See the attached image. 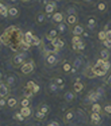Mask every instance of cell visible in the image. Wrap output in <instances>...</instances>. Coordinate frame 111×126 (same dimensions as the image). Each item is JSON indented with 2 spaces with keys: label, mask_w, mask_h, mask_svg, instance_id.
I'll use <instances>...</instances> for the list:
<instances>
[{
  "label": "cell",
  "mask_w": 111,
  "mask_h": 126,
  "mask_svg": "<svg viewBox=\"0 0 111 126\" xmlns=\"http://www.w3.org/2000/svg\"><path fill=\"white\" fill-rule=\"evenodd\" d=\"M33 117H35V120H37V121H42V120L45 119V115L44 114V113H41L40 110H36V111H35V113L33 114Z\"/></svg>",
  "instance_id": "cell-22"
},
{
  "label": "cell",
  "mask_w": 111,
  "mask_h": 126,
  "mask_svg": "<svg viewBox=\"0 0 111 126\" xmlns=\"http://www.w3.org/2000/svg\"><path fill=\"white\" fill-rule=\"evenodd\" d=\"M58 32L59 33H63V32H65L66 31V24L64 23V22H62V23H60V24H58Z\"/></svg>",
  "instance_id": "cell-30"
},
{
  "label": "cell",
  "mask_w": 111,
  "mask_h": 126,
  "mask_svg": "<svg viewBox=\"0 0 111 126\" xmlns=\"http://www.w3.org/2000/svg\"><path fill=\"white\" fill-rule=\"evenodd\" d=\"M75 118V112L73 109H71V110H68L65 115H64V122L65 123H70L73 121V119Z\"/></svg>",
  "instance_id": "cell-7"
},
{
  "label": "cell",
  "mask_w": 111,
  "mask_h": 126,
  "mask_svg": "<svg viewBox=\"0 0 111 126\" xmlns=\"http://www.w3.org/2000/svg\"><path fill=\"white\" fill-rule=\"evenodd\" d=\"M98 9H99L100 11H104L106 9V5L104 3H99L98 4Z\"/></svg>",
  "instance_id": "cell-39"
},
{
  "label": "cell",
  "mask_w": 111,
  "mask_h": 126,
  "mask_svg": "<svg viewBox=\"0 0 111 126\" xmlns=\"http://www.w3.org/2000/svg\"><path fill=\"white\" fill-rule=\"evenodd\" d=\"M103 44L105 45V47H107L108 48H111V43H109V41H107V40H103Z\"/></svg>",
  "instance_id": "cell-43"
},
{
  "label": "cell",
  "mask_w": 111,
  "mask_h": 126,
  "mask_svg": "<svg viewBox=\"0 0 111 126\" xmlns=\"http://www.w3.org/2000/svg\"><path fill=\"white\" fill-rule=\"evenodd\" d=\"M10 93V88L6 83L0 82V98H5Z\"/></svg>",
  "instance_id": "cell-5"
},
{
  "label": "cell",
  "mask_w": 111,
  "mask_h": 126,
  "mask_svg": "<svg viewBox=\"0 0 111 126\" xmlns=\"http://www.w3.org/2000/svg\"><path fill=\"white\" fill-rule=\"evenodd\" d=\"M23 34L17 26H9L0 34V44L9 47L13 52H19L23 44Z\"/></svg>",
  "instance_id": "cell-1"
},
{
  "label": "cell",
  "mask_w": 111,
  "mask_h": 126,
  "mask_svg": "<svg viewBox=\"0 0 111 126\" xmlns=\"http://www.w3.org/2000/svg\"><path fill=\"white\" fill-rule=\"evenodd\" d=\"M58 63V57L56 53H50L45 56V64L49 67H53Z\"/></svg>",
  "instance_id": "cell-6"
},
{
  "label": "cell",
  "mask_w": 111,
  "mask_h": 126,
  "mask_svg": "<svg viewBox=\"0 0 111 126\" xmlns=\"http://www.w3.org/2000/svg\"><path fill=\"white\" fill-rule=\"evenodd\" d=\"M101 120V117H100V114L99 113H92L91 114V121L94 123V124H98L100 122Z\"/></svg>",
  "instance_id": "cell-20"
},
{
  "label": "cell",
  "mask_w": 111,
  "mask_h": 126,
  "mask_svg": "<svg viewBox=\"0 0 111 126\" xmlns=\"http://www.w3.org/2000/svg\"><path fill=\"white\" fill-rule=\"evenodd\" d=\"M13 82H14V78L13 77H9L7 79V82H6V84L8 86H11L12 84H13Z\"/></svg>",
  "instance_id": "cell-42"
},
{
  "label": "cell",
  "mask_w": 111,
  "mask_h": 126,
  "mask_svg": "<svg viewBox=\"0 0 111 126\" xmlns=\"http://www.w3.org/2000/svg\"><path fill=\"white\" fill-rule=\"evenodd\" d=\"M54 82L57 84V85L59 86V88H61V89L64 87V84H65V81H64L62 78H56V79L54 80Z\"/></svg>",
  "instance_id": "cell-29"
},
{
  "label": "cell",
  "mask_w": 111,
  "mask_h": 126,
  "mask_svg": "<svg viewBox=\"0 0 111 126\" xmlns=\"http://www.w3.org/2000/svg\"><path fill=\"white\" fill-rule=\"evenodd\" d=\"M98 39H99L100 40H105L106 39V31L104 30H101L99 33H98Z\"/></svg>",
  "instance_id": "cell-34"
},
{
  "label": "cell",
  "mask_w": 111,
  "mask_h": 126,
  "mask_svg": "<svg viewBox=\"0 0 111 126\" xmlns=\"http://www.w3.org/2000/svg\"><path fill=\"white\" fill-rule=\"evenodd\" d=\"M106 40L111 43V30H107L106 31Z\"/></svg>",
  "instance_id": "cell-41"
},
{
  "label": "cell",
  "mask_w": 111,
  "mask_h": 126,
  "mask_svg": "<svg viewBox=\"0 0 111 126\" xmlns=\"http://www.w3.org/2000/svg\"><path fill=\"white\" fill-rule=\"evenodd\" d=\"M19 15V11L16 7H10L8 8V16L11 18H14V17H17Z\"/></svg>",
  "instance_id": "cell-14"
},
{
  "label": "cell",
  "mask_w": 111,
  "mask_h": 126,
  "mask_svg": "<svg viewBox=\"0 0 111 126\" xmlns=\"http://www.w3.org/2000/svg\"><path fill=\"white\" fill-rule=\"evenodd\" d=\"M73 88H74V91L76 93H80V92L84 89V85H83V83H81V82H75Z\"/></svg>",
  "instance_id": "cell-21"
},
{
  "label": "cell",
  "mask_w": 111,
  "mask_h": 126,
  "mask_svg": "<svg viewBox=\"0 0 111 126\" xmlns=\"http://www.w3.org/2000/svg\"><path fill=\"white\" fill-rule=\"evenodd\" d=\"M55 1H60V0H55Z\"/></svg>",
  "instance_id": "cell-51"
},
{
  "label": "cell",
  "mask_w": 111,
  "mask_h": 126,
  "mask_svg": "<svg viewBox=\"0 0 111 126\" xmlns=\"http://www.w3.org/2000/svg\"><path fill=\"white\" fill-rule=\"evenodd\" d=\"M19 112L21 113V115H22L25 119L29 118V117L32 116V110L30 107H22L19 109Z\"/></svg>",
  "instance_id": "cell-8"
},
{
  "label": "cell",
  "mask_w": 111,
  "mask_h": 126,
  "mask_svg": "<svg viewBox=\"0 0 111 126\" xmlns=\"http://www.w3.org/2000/svg\"><path fill=\"white\" fill-rule=\"evenodd\" d=\"M0 15L4 16V17L8 16V8L2 3H0Z\"/></svg>",
  "instance_id": "cell-23"
},
{
  "label": "cell",
  "mask_w": 111,
  "mask_h": 126,
  "mask_svg": "<svg viewBox=\"0 0 111 126\" xmlns=\"http://www.w3.org/2000/svg\"><path fill=\"white\" fill-rule=\"evenodd\" d=\"M56 7H57V5H56V3H55V2H53V1H50V2L45 5V13H48V14L53 13Z\"/></svg>",
  "instance_id": "cell-12"
},
{
  "label": "cell",
  "mask_w": 111,
  "mask_h": 126,
  "mask_svg": "<svg viewBox=\"0 0 111 126\" xmlns=\"http://www.w3.org/2000/svg\"><path fill=\"white\" fill-rule=\"evenodd\" d=\"M20 1H22V2H28L29 0H20Z\"/></svg>",
  "instance_id": "cell-48"
},
{
  "label": "cell",
  "mask_w": 111,
  "mask_h": 126,
  "mask_svg": "<svg viewBox=\"0 0 111 126\" xmlns=\"http://www.w3.org/2000/svg\"><path fill=\"white\" fill-rule=\"evenodd\" d=\"M76 72V68L74 67V68H72V70H71V73H75Z\"/></svg>",
  "instance_id": "cell-47"
},
{
  "label": "cell",
  "mask_w": 111,
  "mask_h": 126,
  "mask_svg": "<svg viewBox=\"0 0 111 126\" xmlns=\"http://www.w3.org/2000/svg\"><path fill=\"white\" fill-rule=\"evenodd\" d=\"M66 22L69 24V25H74L78 22V18H77V15L73 14V13H70L66 16Z\"/></svg>",
  "instance_id": "cell-9"
},
{
  "label": "cell",
  "mask_w": 111,
  "mask_h": 126,
  "mask_svg": "<svg viewBox=\"0 0 111 126\" xmlns=\"http://www.w3.org/2000/svg\"><path fill=\"white\" fill-rule=\"evenodd\" d=\"M78 52H81V50H83L85 48V44L83 43V41H81V43H79L78 44Z\"/></svg>",
  "instance_id": "cell-38"
},
{
  "label": "cell",
  "mask_w": 111,
  "mask_h": 126,
  "mask_svg": "<svg viewBox=\"0 0 111 126\" xmlns=\"http://www.w3.org/2000/svg\"><path fill=\"white\" fill-rule=\"evenodd\" d=\"M72 32H73L74 35H79L80 36L82 33H84V28H83V26H81V25H79V24H77V25H75V27L73 28Z\"/></svg>",
  "instance_id": "cell-17"
},
{
  "label": "cell",
  "mask_w": 111,
  "mask_h": 126,
  "mask_svg": "<svg viewBox=\"0 0 111 126\" xmlns=\"http://www.w3.org/2000/svg\"><path fill=\"white\" fill-rule=\"evenodd\" d=\"M91 110H92V112H94V113H100V112H101V106H100V104L94 103V104L92 105Z\"/></svg>",
  "instance_id": "cell-26"
},
{
  "label": "cell",
  "mask_w": 111,
  "mask_h": 126,
  "mask_svg": "<svg viewBox=\"0 0 111 126\" xmlns=\"http://www.w3.org/2000/svg\"><path fill=\"white\" fill-rule=\"evenodd\" d=\"M48 126H59V123L56 122V121H53V122H50Z\"/></svg>",
  "instance_id": "cell-44"
},
{
  "label": "cell",
  "mask_w": 111,
  "mask_h": 126,
  "mask_svg": "<svg viewBox=\"0 0 111 126\" xmlns=\"http://www.w3.org/2000/svg\"><path fill=\"white\" fill-rule=\"evenodd\" d=\"M33 70H35V63H33L32 61H29L27 63H24V64L21 66V68H20L21 73L24 74V75L30 74Z\"/></svg>",
  "instance_id": "cell-4"
},
{
  "label": "cell",
  "mask_w": 111,
  "mask_h": 126,
  "mask_svg": "<svg viewBox=\"0 0 111 126\" xmlns=\"http://www.w3.org/2000/svg\"><path fill=\"white\" fill-rule=\"evenodd\" d=\"M72 48H73V49H74V50H76V52H78V45H77V44H73V47H72Z\"/></svg>",
  "instance_id": "cell-46"
},
{
  "label": "cell",
  "mask_w": 111,
  "mask_h": 126,
  "mask_svg": "<svg viewBox=\"0 0 111 126\" xmlns=\"http://www.w3.org/2000/svg\"><path fill=\"white\" fill-rule=\"evenodd\" d=\"M13 118L15 119V120H17V121H19V122H22V121H24V117L21 115V113L20 112H15V114L13 115Z\"/></svg>",
  "instance_id": "cell-28"
},
{
  "label": "cell",
  "mask_w": 111,
  "mask_h": 126,
  "mask_svg": "<svg viewBox=\"0 0 111 126\" xmlns=\"http://www.w3.org/2000/svg\"><path fill=\"white\" fill-rule=\"evenodd\" d=\"M30 99L29 98H26V97H22L20 99L19 101V106L20 108H22V107H29L30 106Z\"/></svg>",
  "instance_id": "cell-16"
},
{
  "label": "cell",
  "mask_w": 111,
  "mask_h": 126,
  "mask_svg": "<svg viewBox=\"0 0 111 126\" xmlns=\"http://www.w3.org/2000/svg\"><path fill=\"white\" fill-rule=\"evenodd\" d=\"M65 99L67 102H72L75 99V94H73L72 92H68V93L65 94Z\"/></svg>",
  "instance_id": "cell-25"
},
{
  "label": "cell",
  "mask_w": 111,
  "mask_h": 126,
  "mask_svg": "<svg viewBox=\"0 0 111 126\" xmlns=\"http://www.w3.org/2000/svg\"><path fill=\"white\" fill-rule=\"evenodd\" d=\"M95 24H96L95 19H94V18H89V20H88V27L89 28H94Z\"/></svg>",
  "instance_id": "cell-35"
},
{
  "label": "cell",
  "mask_w": 111,
  "mask_h": 126,
  "mask_svg": "<svg viewBox=\"0 0 111 126\" xmlns=\"http://www.w3.org/2000/svg\"><path fill=\"white\" fill-rule=\"evenodd\" d=\"M81 37L79 35H74L73 37H72V44H78L79 43H81Z\"/></svg>",
  "instance_id": "cell-33"
},
{
  "label": "cell",
  "mask_w": 111,
  "mask_h": 126,
  "mask_svg": "<svg viewBox=\"0 0 111 126\" xmlns=\"http://www.w3.org/2000/svg\"><path fill=\"white\" fill-rule=\"evenodd\" d=\"M58 34H59V32L57 29H50V32L48 33V35L50 37H52V39H56V37H58Z\"/></svg>",
  "instance_id": "cell-31"
},
{
  "label": "cell",
  "mask_w": 111,
  "mask_h": 126,
  "mask_svg": "<svg viewBox=\"0 0 111 126\" xmlns=\"http://www.w3.org/2000/svg\"><path fill=\"white\" fill-rule=\"evenodd\" d=\"M40 44H41V40L38 39L36 35H33V39H32V44H31V47H32V45H35V47H37V45H40Z\"/></svg>",
  "instance_id": "cell-32"
},
{
  "label": "cell",
  "mask_w": 111,
  "mask_h": 126,
  "mask_svg": "<svg viewBox=\"0 0 111 126\" xmlns=\"http://www.w3.org/2000/svg\"><path fill=\"white\" fill-rule=\"evenodd\" d=\"M106 83H107V85L111 86V75L109 76V77L107 78V81H106Z\"/></svg>",
  "instance_id": "cell-45"
},
{
  "label": "cell",
  "mask_w": 111,
  "mask_h": 126,
  "mask_svg": "<svg viewBox=\"0 0 111 126\" xmlns=\"http://www.w3.org/2000/svg\"><path fill=\"white\" fill-rule=\"evenodd\" d=\"M33 33L32 31H26L23 34V40H24V43H26L27 44H29L31 47V44H32V39H33Z\"/></svg>",
  "instance_id": "cell-10"
},
{
  "label": "cell",
  "mask_w": 111,
  "mask_h": 126,
  "mask_svg": "<svg viewBox=\"0 0 111 126\" xmlns=\"http://www.w3.org/2000/svg\"><path fill=\"white\" fill-rule=\"evenodd\" d=\"M101 58H103L104 61H108V58H109V52L107 49H102L101 50Z\"/></svg>",
  "instance_id": "cell-27"
},
{
  "label": "cell",
  "mask_w": 111,
  "mask_h": 126,
  "mask_svg": "<svg viewBox=\"0 0 111 126\" xmlns=\"http://www.w3.org/2000/svg\"><path fill=\"white\" fill-rule=\"evenodd\" d=\"M37 110H40L41 113H44L45 115H48L49 112H50V108H49V106L46 104L41 103V104H40V106L37 107Z\"/></svg>",
  "instance_id": "cell-18"
},
{
  "label": "cell",
  "mask_w": 111,
  "mask_h": 126,
  "mask_svg": "<svg viewBox=\"0 0 111 126\" xmlns=\"http://www.w3.org/2000/svg\"><path fill=\"white\" fill-rule=\"evenodd\" d=\"M11 1H12V2H15V1H16V0H11Z\"/></svg>",
  "instance_id": "cell-50"
},
{
  "label": "cell",
  "mask_w": 111,
  "mask_h": 126,
  "mask_svg": "<svg viewBox=\"0 0 111 126\" xmlns=\"http://www.w3.org/2000/svg\"><path fill=\"white\" fill-rule=\"evenodd\" d=\"M62 70H63V72H64V73H71L72 65L70 64L69 62L63 63V65H62Z\"/></svg>",
  "instance_id": "cell-19"
},
{
  "label": "cell",
  "mask_w": 111,
  "mask_h": 126,
  "mask_svg": "<svg viewBox=\"0 0 111 126\" xmlns=\"http://www.w3.org/2000/svg\"><path fill=\"white\" fill-rule=\"evenodd\" d=\"M104 111L107 114H111V105H106L104 107Z\"/></svg>",
  "instance_id": "cell-40"
},
{
  "label": "cell",
  "mask_w": 111,
  "mask_h": 126,
  "mask_svg": "<svg viewBox=\"0 0 111 126\" xmlns=\"http://www.w3.org/2000/svg\"><path fill=\"white\" fill-rule=\"evenodd\" d=\"M25 58H26V54L24 53H15L13 58H12V65L14 67H19V66H22L24 63H25Z\"/></svg>",
  "instance_id": "cell-2"
},
{
  "label": "cell",
  "mask_w": 111,
  "mask_h": 126,
  "mask_svg": "<svg viewBox=\"0 0 111 126\" xmlns=\"http://www.w3.org/2000/svg\"><path fill=\"white\" fill-rule=\"evenodd\" d=\"M5 105H7V100H5V98H0V108H3Z\"/></svg>",
  "instance_id": "cell-37"
},
{
  "label": "cell",
  "mask_w": 111,
  "mask_h": 126,
  "mask_svg": "<svg viewBox=\"0 0 111 126\" xmlns=\"http://www.w3.org/2000/svg\"><path fill=\"white\" fill-rule=\"evenodd\" d=\"M1 77H2V75H1V73H0V79H1Z\"/></svg>",
  "instance_id": "cell-49"
},
{
  "label": "cell",
  "mask_w": 111,
  "mask_h": 126,
  "mask_svg": "<svg viewBox=\"0 0 111 126\" xmlns=\"http://www.w3.org/2000/svg\"><path fill=\"white\" fill-rule=\"evenodd\" d=\"M87 1H90V0H87Z\"/></svg>",
  "instance_id": "cell-52"
},
{
  "label": "cell",
  "mask_w": 111,
  "mask_h": 126,
  "mask_svg": "<svg viewBox=\"0 0 111 126\" xmlns=\"http://www.w3.org/2000/svg\"><path fill=\"white\" fill-rule=\"evenodd\" d=\"M52 19H53V22H54V23L60 24V23L63 22V20H64V15H63V13H61V12H57V13H54Z\"/></svg>",
  "instance_id": "cell-11"
},
{
  "label": "cell",
  "mask_w": 111,
  "mask_h": 126,
  "mask_svg": "<svg viewBox=\"0 0 111 126\" xmlns=\"http://www.w3.org/2000/svg\"><path fill=\"white\" fill-rule=\"evenodd\" d=\"M100 96L101 94L99 93V92H90L89 93V96H88V99L91 101V102H96V101L100 98Z\"/></svg>",
  "instance_id": "cell-15"
},
{
  "label": "cell",
  "mask_w": 111,
  "mask_h": 126,
  "mask_svg": "<svg viewBox=\"0 0 111 126\" xmlns=\"http://www.w3.org/2000/svg\"><path fill=\"white\" fill-rule=\"evenodd\" d=\"M17 104H18V101L16 100L15 97L10 96V97L7 98V106L9 108H15L16 106H17Z\"/></svg>",
  "instance_id": "cell-13"
},
{
  "label": "cell",
  "mask_w": 111,
  "mask_h": 126,
  "mask_svg": "<svg viewBox=\"0 0 111 126\" xmlns=\"http://www.w3.org/2000/svg\"><path fill=\"white\" fill-rule=\"evenodd\" d=\"M104 63L102 65L96 64L94 67H92V71H93V73L96 75V77H97V76H99V77H103V76H105L106 73L108 72V71L105 69V67H104Z\"/></svg>",
  "instance_id": "cell-3"
},
{
  "label": "cell",
  "mask_w": 111,
  "mask_h": 126,
  "mask_svg": "<svg viewBox=\"0 0 111 126\" xmlns=\"http://www.w3.org/2000/svg\"><path fill=\"white\" fill-rule=\"evenodd\" d=\"M45 20V13H38L36 16V23L37 24H42Z\"/></svg>",
  "instance_id": "cell-24"
},
{
  "label": "cell",
  "mask_w": 111,
  "mask_h": 126,
  "mask_svg": "<svg viewBox=\"0 0 111 126\" xmlns=\"http://www.w3.org/2000/svg\"><path fill=\"white\" fill-rule=\"evenodd\" d=\"M50 91H52V92H56V91H57V90L59 89V86H58L57 84H56V83L54 82V83H52V84H50Z\"/></svg>",
  "instance_id": "cell-36"
}]
</instances>
